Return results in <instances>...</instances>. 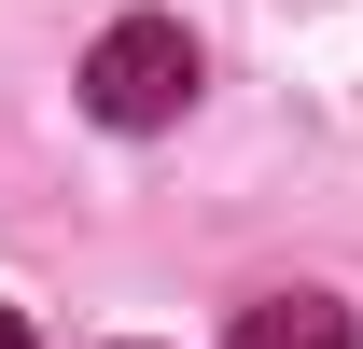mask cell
Here are the masks:
<instances>
[{"label": "cell", "mask_w": 363, "mask_h": 349, "mask_svg": "<svg viewBox=\"0 0 363 349\" xmlns=\"http://www.w3.org/2000/svg\"><path fill=\"white\" fill-rule=\"evenodd\" d=\"M84 112H98L112 140L182 126V112H196V28H182V14H126V28H98V56H84Z\"/></svg>", "instance_id": "cell-1"}, {"label": "cell", "mask_w": 363, "mask_h": 349, "mask_svg": "<svg viewBox=\"0 0 363 349\" xmlns=\"http://www.w3.org/2000/svg\"><path fill=\"white\" fill-rule=\"evenodd\" d=\"M224 349H363V336H350V307H335V294H266V307H238Z\"/></svg>", "instance_id": "cell-2"}, {"label": "cell", "mask_w": 363, "mask_h": 349, "mask_svg": "<svg viewBox=\"0 0 363 349\" xmlns=\"http://www.w3.org/2000/svg\"><path fill=\"white\" fill-rule=\"evenodd\" d=\"M0 349H28V321H14V307H0Z\"/></svg>", "instance_id": "cell-3"}]
</instances>
